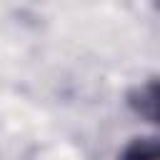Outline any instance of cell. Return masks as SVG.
I'll return each instance as SVG.
<instances>
[{"label": "cell", "mask_w": 160, "mask_h": 160, "mask_svg": "<svg viewBox=\"0 0 160 160\" xmlns=\"http://www.w3.org/2000/svg\"><path fill=\"white\" fill-rule=\"evenodd\" d=\"M125 102L142 120L160 125V78H148L135 88H130L125 95Z\"/></svg>", "instance_id": "1"}, {"label": "cell", "mask_w": 160, "mask_h": 160, "mask_svg": "<svg viewBox=\"0 0 160 160\" xmlns=\"http://www.w3.org/2000/svg\"><path fill=\"white\" fill-rule=\"evenodd\" d=\"M118 160H160V138H132Z\"/></svg>", "instance_id": "2"}]
</instances>
